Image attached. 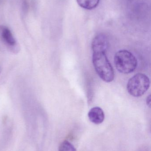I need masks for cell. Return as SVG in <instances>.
Returning <instances> with one entry per match:
<instances>
[{
	"mask_svg": "<svg viewBox=\"0 0 151 151\" xmlns=\"http://www.w3.org/2000/svg\"><path fill=\"white\" fill-rule=\"evenodd\" d=\"M92 62L97 73L103 81L109 83L114 80V70L106 56V53H93Z\"/></svg>",
	"mask_w": 151,
	"mask_h": 151,
	"instance_id": "6da1fadb",
	"label": "cell"
},
{
	"mask_svg": "<svg viewBox=\"0 0 151 151\" xmlns=\"http://www.w3.org/2000/svg\"><path fill=\"white\" fill-rule=\"evenodd\" d=\"M114 61L117 70L123 74L133 72L137 67L136 58L130 51L125 50H119L116 53Z\"/></svg>",
	"mask_w": 151,
	"mask_h": 151,
	"instance_id": "7a4b0ae2",
	"label": "cell"
},
{
	"mask_svg": "<svg viewBox=\"0 0 151 151\" xmlns=\"http://www.w3.org/2000/svg\"><path fill=\"white\" fill-rule=\"evenodd\" d=\"M150 87V80L148 76L143 73L136 74L130 78L127 85L129 94L135 97L142 96Z\"/></svg>",
	"mask_w": 151,
	"mask_h": 151,
	"instance_id": "3957f363",
	"label": "cell"
},
{
	"mask_svg": "<svg viewBox=\"0 0 151 151\" xmlns=\"http://www.w3.org/2000/svg\"><path fill=\"white\" fill-rule=\"evenodd\" d=\"M109 40L104 34L97 35L93 39L92 42L93 53H106L109 47Z\"/></svg>",
	"mask_w": 151,
	"mask_h": 151,
	"instance_id": "277c9868",
	"label": "cell"
},
{
	"mask_svg": "<svg viewBox=\"0 0 151 151\" xmlns=\"http://www.w3.org/2000/svg\"><path fill=\"white\" fill-rule=\"evenodd\" d=\"M0 36L7 47L12 49L16 47L17 42L8 27L4 26H0Z\"/></svg>",
	"mask_w": 151,
	"mask_h": 151,
	"instance_id": "5b68a950",
	"label": "cell"
},
{
	"mask_svg": "<svg viewBox=\"0 0 151 151\" xmlns=\"http://www.w3.org/2000/svg\"><path fill=\"white\" fill-rule=\"evenodd\" d=\"M90 122L95 124H101L104 120L105 114L102 108L98 106L93 107L88 114Z\"/></svg>",
	"mask_w": 151,
	"mask_h": 151,
	"instance_id": "8992f818",
	"label": "cell"
},
{
	"mask_svg": "<svg viewBox=\"0 0 151 151\" xmlns=\"http://www.w3.org/2000/svg\"><path fill=\"white\" fill-rule=\"evenodd\" d=\"M82 8L87 10L95 9L98 5L100 0H76Z\"/></svg>",
	"mask_w": 151,
	"mask_h": 151,
	"instance_id": "52a82bcc",
	"label": "cell"
},
{
	"mask_svg": "<svg viewBox=\"0 0 151 151\" xmlns=\"http://www.w3.org/2000/svg\"><path fill=\"white\" fill-rule=\"evenodd\" d=\"M59 151H76V150L70 142L64 141L59 145Z\"/></svg>",
	"mask_w": 151,
	"mask_h": 151,
	"instance_id": "ba28073f",
	"label": "cell"
},
{
	"mask_svg": "<svg viewBox=\"0 0 151 151\" xmlns=\"http://www.w3.org/2000/svg\"><path fill=\"white\" fill-rule=\"evenodd\" d=\"M21 7L23 13L25 14H26L29 9V4L27 0H22Z\"/></svg>",
	"mask_w": 151,
	"mask_h": 151,
	"instance_id": "9c48e42d",
	"label": "cell"
},
{
	"mask_svg": "<svg viewBox=\"0 0 151 151\" xmlns=\"http://www.w3.org/2000/svg\"><path fill=\"white\" fill-rule=\"evenodd\" d=\"M146 103H147V105L149 106L150 107L151 105V96H148L147 98V99H146Z\"/></svg>",
	"mask_w": 151,
	"mask_h": 151,
	"instance_id": "30bf717a",
	"label": "cell"
},
{
	"mask_svg": "<svg viewBox=\"0 0 151 151\" xmlns=\"http://www.w3.org/2000/svg\"><path fill=\"white\" fill-rule=\"evenodd\" d=\"M3 1V0H0V3H1V2L2 1Z\"/></svg>",
	"mask_w": 151,
	"mask_h": 151,
	"instance_id": "8fae6325",
	"label": "cell"
}]
</instances>
